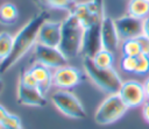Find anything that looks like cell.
Returning a JSON list of instances; mask_svg holds the SVG:
<instances>
[{
	"mask_svg": "<svg viewBox=\"0 0 149 129\" xmlns=\"http://www.w3.org/2000/svg\"><path fill=\"white\" fill-rule=\"evenodd\" d=\"M49 19V12L41 10L22 26L14 35L13 46L7 58L0 62V76L9 71L30 49L37 43V35L41 26Z\"/></svg>",
	"mask_w": 149,
	"mask_h": 129,
	"instance_id": "cell-1",
	"label": "cell"
},
{
	"mask_svg": "<svg viewBox=\"0 0 149 129\" xmlns=\"http://www.w3.org/2000/svg\"><path fill=\"white\" fill-rule=\"evenodd\" d=\"M83 35L84 28L81 23L72 13H69V15L62 22L61 42L58 45V49L68 59L74 58L81 53Z\"/></svg>",
	"mask_w": 149,
	"mask_h": 129,
	"instance_id": "cell-2",
	"label": "cell"
},
{
	"mask_svg": "<svg viewBox=\"0 0 149 129\" xmlns=\"http://www.w3.org/2000/svg\"><path fill=\"white\" fill-rule=\"evenodd\" d=\"M83 66L86 77H88V79L100 91L107 94H114L119 92L123 81L113 67L100 69L97 65H94L92 58L90 57H83Z\"/></svg>",
	"mask_w": 149,
	"mask_h": 129,
	"instance_id": "cell-3",
	"label": "cell"
},
{
	"mask_svg": "<svg viewBox=\"0 0 149 129\" xmlns=\"http://www.w3.org/2000/svg\"><path fill=\"white\" fill-rule=\"evenodd\" d=\"M128 110L127 105L122 101L118 93L109 94L97 108L94 113V122L100 126L112 124L119 121Z\"/></svg>",
	"mask_w": 149,
	"mask_h": 129,
	"instance_id": "cell-4",
	"label": "cell"
},
{
	"mask_svg": "<svg viewBox=\"0 0 149 129\" xmlns=\"http://www.w3.org/2000/svg\"><path fill=\"white\" fill-rule=\"evenodd\" d=\"M54 106L65 116L74 120H84L87 116L86 109L81 101L70 91L58 89L51 95Z\"/></svg>",
	"mask_w": 149,
	"mask_h": 129,
	"instance_id": "cell-5",
	"label": "cell"
},
{
	"mask_svg": "<svg viewBox=\"0 0 149 129\" xmlns=\"http://www.w3.org/2000/svg\"><path fill=\"white\" fill-rule=\"evenodd\" d=\"M84 78L85 76L79 69L66 64L55 69L52 72V85L58 89L69 91L78 86L84 80Z\"/></svg>",
	"mask_w": 149,
	"mask_h": 129,
	"instance_id": "cell-6",
	"label": "cell"
},
{
	"mask_svg": "<svg viewBox=\"0 0 149 129\" xmlns=\"http://www.w3.org/2000/svg\"><path fill=\"white\" fill-rule=\"evenodd\" d=\"M34 57L37 63H41L49 69H57L68 64V58L58 48L36 43L34 46Z\"/></svg>",
	"mask_w": 149,
	"mask_h": 129,
	"instance_id": "cell-7",
	"label": "cell"
},
{
	"mask_svg": "<svg viewBox=\"0 0 149 129\" xmlns=\"http://www.w3.org/2000/svg\"><path fill=\"white\" fill-rule=\"evenodd\" d=\"M118 94L128 108H136L143 106V103L147 100L143 84H141L137 80L123 81Z\"/></svg>",
	"mask_w": 149,
	"mask_h": 129,
	"instance_id": "cell-8",
	"label": "cell"
},
{
	"mask_svg": "<svg viewBox=\"0 0 149 129\" xmlns=\"http://www.w3.org/2000/svg\"><path fill=\"white\" fill-rule=\"evenodd\" d=\"M116 31L121 41L129 38H136L142 35V20L133 17L130 15H123L114 19Z\"/></svg>",
	"mask_w": 149,
	"mask_h": 129,
	"instance_id": "cell-9",
	"label": "cell"
},
{
	"mask_svg": "<svg viewBox=\"0 0 149 129\" xmlns=\"http://www.w3.org/2000/svg\"><path fill=\"white\" fill-rule=\"evenodd\" d=\"M16 100L20 105L29 107H44L47 105V98L40 88L29 87L20 80L16 88Z\"/></svg>",
	"mask_w": 149,
	"mask_h": 129,
	"instance_id": "cell-10",
	"label": "cell"
},
{
	"mask_svg": "<svg viewBox=\"0 0 149 129\" xmlns=\"http://www.w3.org/2000/svg\"><path fill=\"white\" fill-rule=\"evenodd\" d=\"M61 29H62V22L52 21L48 19L38 30L37 43L48 46L58 48L61 42Z\"/></svg>",
	"mask_w": 149,
	"mask_h": 129,
	"instance_id": "cell-11",
	"label": "cell"
},
{
	"mask_svg": "<svg viewBox=\"0 0 149 129\" xmlns=\"http://www.w3.org/2000/svg\"><path fill=\"white\" fill-rule=\"evenodd\" d=\"M101 49L108 50L111 52H114L119 45V35L116 31V27L114 23V19L111 16H105L101 23Z\"/></svg>",
	"mask_w": 149,
	"mask_h": 129,
	"instance_id": "cell-12",
	"label": "cell"
},
{
	"mask_svg": "<svg viewBox=\"0 0 149 129\" xmlns=\"http://www.w3.org/2000/svg\"><path fill=\"white\" fill-rule=\"evenodd\" d=\"M28 70L35 77V79H36V81L38 84V88L41 89V92L43 94H45L50 89V87L52 85V72H51V69H49L48 66L36 62Z\"/></svg>",
	"mask_w": 149,
	"mask_h": 129,
	"instance_id": "cell-13",
	"label": "cell"
},
{
	"mask_svg": "<svg viewBox=\"0 0 149 129\" xmlns=\"http://www.w3.org/2000/svg\"><path fill=\"white\" fill-rule=\"evenodd\" d=\"M35 5L41 10H51V9H59L71 12L74 5L78 2L77 0H33Z\"/></svg>",
	"mask_w": 149,
	"mask_h": 129,
	"instance_id": "cell-14",
	"label": "cell"
},
{
	"mask_svg": "<svg viewBox=\"0 0 149 129\" xmlns=\"http://www.w3.org/2000/svg\"><path fill=\"white\" fill-rule=\"evenodd\" d=\"M19 19V9L12 2H5L0 6V24L12 26Z\"/></svg>",
	"mask_w": 149,
	"mask_h": 129,
	"instance_id": "cell-15",
	"label": "cell"
},
{
	"mask_svg": "<svg viewBox=\"0 0 149 129\" xmlns=\"http://www.w3.org/2000/svg\"><path fill=\"white\" fill-rule=\"evenodd\" d=\"M128 15L143 20L149 15V2L146 0H129L127 5Z\"/></svg>",
	"mask_w": 149,
	"mask_h": 129,
	"instance_id": "cell-16",
	"label": "cell"
},
{
	"mask_svg": "<svg viewBox=\"0 0 149 129\" xmlns=\"http://www.w3.org/2000/svg\"><path fill=\"white\" fill-rule=\"evenodd\" d=\"M92 62L94 63V65H97L100 69H108L113 66V52L105 50V49H100L93 57H92Z\"/></svg>",
	"mask_w": 149,
	"mask_h": 129,
	"instance_id": "cell-17",
	"label": "cell"
},
{
	"mask_svg": "<svg viewBox=\"0 0 149 129\" xmlns=\"http://www.w3.org/2000/svg\"><path fill=\"white\" fill-rule=\"evenodd\" d=\"M13 40L14 36H12L7 31L0 33V62L8 57L10 53L12 46H13Z\"/></svg>",
	"mask_w": 149,
	"mask_h": 129,
	"instance_id": "cell-18",
	"label": "cell"
},
{
	"mask_svg": "<svg viewBox=\"0 0 149 129\" xmlns=\"http://www.w3.org/2000/svg\"><path fill=\"white\" fill-rule=\"evenodd\" d=\"M121 51H122V56L137 57L139 55H141V46L139 44L137 38H129L122 41Z\"/></svg>",
	"mask_w": 149,
	"mask_h": 129,
	"instance_id": "cell-19",
	"label": "cell"
},
{
	"mask_svg": "<svg viewBox=\"0 0 149 129\" xmlns=\"http://www.w3.org/2000/svg\"><path fill=\"white\" fill-rule=\"evenodd\" d=\"M148 72H149V56L141 53L136 57V67L134 73L147 74Z\"/></svg>",
	"mask_w": 149,
	"mask_h": 129,
	"instance_id": "cell-20",
	"label": "cell"
},
{
	"mask_svg": "<svg viewBox=\"0 0 149 129\" xmlns=\"http://www.w3.org/2000/svg\"><path fill=\"white\" fill-rule=\"evenodd\" d=\"M120 67L125 72L134 73L135 72V67H136V57L122 56V58L120 60Z\"/></svg>",
	"mask_w": 149,
	"mask_h": 129,
	"instance_id": "cell-21",
	"label": "cell"
},
{
	"mask_svg": "<svg viewBox=\"0 0 149 129\" xmlns=\"http://www.w3.org/2000/svg\"><path fill=\"white\" fill-rule=\"evenodd\" d=\"M19 80H20L21 83H23L24 85L29 86V87H35V88H38V84H37V81H36L35 77L33 76V73H31L29 70H26V71L21 72Z\"/></svg>",
	"mask_w": 149,
	"mask_h": 129,
	"instance_id": "cell-22",
	"label": "cell"
},
{
	"mask_svg": "<svg viewBox=\"0 0 149 129\" xmlns=\"http://www.w3.org/2000/svg\"><path fill=\"white\" fill-rule=\"evenodd\" d=\"M139 41V44L141 46V53L149 56V37L146 35H140L139 37H136Z\"/></svg>",
	"mask_w": 149,
	"mask_h": 129,
	"instance_id": "cell-23",
	"label": "cell"
},
{
	"mask_svg": "<svg viewBox=\"0 0 149 129\" xmlns=\"http://www.w3.org/2000/svg\"><path fill=\"white\" fill-rule=\"evenodd\" d=\"M142 34L149 37V15L142 20Z\"/></svg>",
	"mask_w": 149,
	"mask_h": 129,
	"instance_id": "cell-24",
	"label": "cell"
},
{
	"mask_svg": "<svg viewBox=\"0 0 149 129\" xmlns=\"http://www.w3.org/2000/svg\"><path fill=\"white\" fill-rule=\"evenodd\" d=\"M142 115H143V119L149 123V100L146 101L142 106Z\"/></svg>",
	"mask_w": 149,
	"mask_h": 129,
	"instance_id": "cell-25",
	"label": "cell"
},
{
	"mask_svg": "<svg viewBox=\"0 0 149 129\" xmlns=\"http://www.w3.org/2000/svg\"><path fill=\"white\" fill-rule=\"evenodd\" d=\"M8 114H9V112H8L5 107H2V106L0 105V126L3 123V121H5V119L8 116Z\"/></svg>",
	"mask_w": 149,
	"mask_h": 129,
	"instance_id": "cell-26",
	"label": "cell"
},
{
	"mask_svg": "<svg viewBox=\"0 0 149 129\" xmlns=\"http://www.w3.org/2000/svg\"><path fill=\"white\" fill-rule=\"evenodd\" d=\"M143 87H144V92H146L147 100H149V77L146 78V80H144V83H143Z\"/></svg>",
	"mask_w": 149,
	"mask_h": 129,
	"instance_id": "cell-27",
	"label": "cell"
},
{
	"mask_svg": "<svg viewBox=\"0 0 149 129\" xmlns=\"http://www.w3.org/2000/svg\"><path fill=\"white\" fill-rule=\"evenodd\" d=\"M3 88H5V84H3V81L0 79V94L2 93V91H3Z\"/></svg>",
	"mask_w": 149,
	"mask_h": 129,
	"instance_id": "cell-28",
	"label": "cell"
},
{
	"mask_svg": "<svg viewBox=\"0 0 149 129\" xmlns=\"http://www.w3.org/2000/svg\"><path fill=\"white\" fill-rule=\"evenodd\" d=\"M0 129H22V127H20V128H12V127H2V126H0Z\"/></svg>",
	"mask_w": 149,
	"mask_h": 129,
	"instance_id": "cell-29",
	"label": "cell"
},
{
	"mask_svg": "<svg viewBox=\"0 0 149 129\" xmlns=\"http://www.w3.org/2000/svg\"><path fill=\"white\" fill-rule=\"evenodd\" d=\"M146 1H147V2H149V0H146Z\"/></svg>",
	"mask_w": 149,
	"mask_h": 129,
	"instance_id": "cell-30",
	"label": "cell"
}]
</instances>
